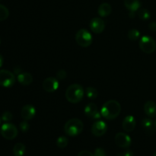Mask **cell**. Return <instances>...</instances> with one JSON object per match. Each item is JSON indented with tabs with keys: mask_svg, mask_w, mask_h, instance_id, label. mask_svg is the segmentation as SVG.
I'll return each mask as SVG.
<instances>
[{
	"mask_svg": "<svg viewBox=\"0 0 156 156\" xmlns=\"http://www.w3.org/2000/svg\"><path fill=\"white\" fill-rule=\"evenodd\" d=\"M94 156H107L106 152L104 149L102 148H97V149L94 150Z\"/></svg>",
	"mask_w": 156,
	"mask_h": 156,
	"instance_id": "cell-29",
	"label": "cell"
},
{
	"mask_svg": "<svg viewBox=\"0 0 156 156\" xmlns=\"http://www.w3.org/2000/svg\"><path fill=\"white\" fill-rule=\"evenodd\" d=\"M114 140L117 146L123 149H127L132 143L130 136L124 133H118L116 134Z\"/></svg>",
	"mask_w": 156,
	"mask_h": 156,
	"instance_id": "cell-8",
	"label": "cell"
},
{
	"mask_svg": "<svg viewBox=\"0 0 156 156\" xmlns=\"http://www.w3.org/2000/svg\"><path fill=\"white\" fill-rule=\"evenodd\" d=\"M85 115L92 120H98L101 117V112L98 111V106L94 103H89L85 106L84 110Z\"/></svg>",
	"mask_w": 156,
	"mask_h": 156,
	"instance_id": "cell-10",
	"label": "cell"
},
{
	"mask_svg": "<svg viewBox=\"0 0 156 156\" xmlns=\"http://www.w3.org/2000/svg\"><path fill=\"white\" fill-rule=\"evenodd\" d=\"M12 118H13V116L10 111H5L2 115V120L5 122V123L10 122L12 120Z\"/></svg>",
	"mask_w": 156,
	"mask_h": 156,
	"instance_id": "cell-26",
	"label": "cell"
},
{
	"mask_svg": "<svg viewBox=\"0 0 156 156\" xmlns=\"http://www.w3.org/2000/svg\"><path fill=\"white\" fill-rule=\"evenodd\" d=\"M36 114V109L31 105H26L21 111V116L24 120H30L34 117Z\"/></svg>",
	"mask_w": 156,
	"mask_h": 156,
	"instance_id": "cell-13",
	"label": "cell"
},
{
	"mask_svg": "<svg viewBox=\"0 0 156 156\" xmlns=\"http://www.w3.org/2000/svg\"><path fill=\"white\" fill-rule=\"evenodd\" d=\"M90 28L94 34H101L105 30V24L101 18H93L90 21Z\"/></svg>",
	"mask_w": 156,
	"mask_h": 156,
	"instance_id": "cell-12",
	"label": "cell"
},
{
	"mask_svg": "<svg viewBox=\"0 0 156 156\" xmlns=\"http://www.w3.org/2000/svg\"><path fill=\"white\" fill-rule=\"evenodd\" d=\"M116 156H133V152L131 150H126L121 153H118Z\"/></svg>",
	"mask_w": 156,
	"mask_h": 156,
	"instance_id": "cell-31",
	"label": "cell"
},
{
	"mask_svg": "<svg viewBox=\"0 0 156 156\" xmlns=\"http://www.w3.org/2000/svg\"><path fill=\"white\" fill-rule=\"evenodd\" d=\"M142 126L147 135H153L155 130V123L150 118H144L142 120Z\"/></svg>",
	"mask_w": 156,
	"mask_h": 156,
	"instance_id": "cell-15",
	"label": "cell"
},
{
	"mask_svg": "<svg viewBox=\"0 0 156 156\" xmlns=\"http://www.w3.org/2000/svg\"><path fill=\"white\" fill-rule=\"evenodd\" d=\"M153 156H156V152H155V154H154V155Z\"/></svg>",
	"mask_w": 156,
	"mask_h": 156,
	"instance_id": "cell-37",
	"label": "cell"
},
{
	"mask_svg": "<svg viewBox=\"0 0 156 156\" xmlns=\"http://www.w3.org/2000/svg\"><path fill=\"white\" fill-rule=\"evenodd\" d=\"M78 156H94V155L88 150H82L78 154Z\"/></svg>",
	"mask_w": 156,
	"mask_h": 156,
	"instance_id": "cell-30",
	"label": "cell"
},
{
	"mask_svg": "<svg viewBox=\"0 0 156 156\" xmlns=\"http://www.w3.org/2000/svg\"><path fill=\"white\" fill-rule=\"evenodd\" d=\"M2 64H3V57H2V56L0 54V68L2 67Z\"/></svg>",
	"mask_w": 156,
	"mask_h": 156,
	"instance_id": "cell-35",
	"label": "cell"
},
{
	"mask_svg": "<svg viewBox=\"0 0 156 156\" xmlns=\"http://www.w3.org/2000/svg\"><path fill=\"white\" fill-rule=\"evenodd\" d=\"M139 45L142 51L148 54L152 53L156 49V42L155 40L152 37L146 36V35L140 38Z\"/></svg>",
	"mask_w": 156,
	"mask_h": 156,
	"instance_id": "cell-4",
	"label": "cell"
},
{
	"mask_svg": "<svg viewBox=\"0 0 156 156\" xmlns=\"http://www.w3.org/2000/svg\"><path fill=\"white\" fill-rule=\"evenodd\" d=\"M76 41L82 47H88L92 43V36L86 29H80L76 34Z\"/></svg>",
	"mask_w": 156,
	"mask_h": 156,
	"instance_id": "cell-5",
	"label": "cell"
},
{
	"mask_svg": "<svg viewBox=\"0 0 156 156\" xmlns=\"http://www.w3.org/2000/svg\"><path fill=\"white\" fill-rule=\"evenodd\" d=\"M19 126H20V129H21V130L22 131L23 133H26L28 131L29 124L27 122V120H24V121L21 122V123H20Z\"/></svg>",
	"mask_w": 156,
	"mask_h": 156,
	"instance_id": "cell-27",
	"label": "cell"
},
{
	"mask_svg": "<svg viewBox=\"0 0 156 156\" xmlns=\"http://www.w3.org/2000/svg\"><path fill=\"white\" fill-rule=\"evenodd\" d=\"M108 130V125L103 120H97L91 126V133L94 136L101 137L105 135Z\"/></svg>",
	"mask_w": 156,
	"mask_h": 156,
	"instance_id": "cell-9",
	"label": "cell"
},
{
	"mask_svg": "<svg viewBox=\"0 0 156 156\" xmlns=\"http://www.w3.org/2000/svg\"><path fill=\"white\" fill-rule=\"evenodd\" d=\"M25 146L21 143H16L13 147V154L15 156H23L25 153Z\"/></svg>",
	"mask_w": 156,
	"mask_h": 156,
	"instance_id": "cell-20",
	"label": "cell"
},
{
	"mask_svg": "<svg viewBox=\"0 0 156 156\" xmlns=\"http://www.w3.org/2000/svg\"><path fill=\"white\" fill-rule=\"evenodd\" d=\"M136 123L135 117L132 115L126 116L123 119V123H122L123 129H124V131H126L127 133L133 131V129L136 127Z\"/></svg>",
	"mask_w": 156,
	"mask_h": 156,
	"instance_id": "cell-14",
	"label": "cell"
},
{
	"mask_svg": "<svg viewBox=\"0 0 156 156\" xmlns=\"http://www.w3.org/2000/svg\"><path fill=\"white\" fill-rule=\"evenodd\" d=\"M111 12H112V8L109 3L107 2L101 4L98 7V13L102 18L108 17V15H111Z\"/></svg>",
	"mask_w": 156,
	"mask_h": 156,
	"instance_id": "cell-18",
	"label": "cell"
},
{
	"mask_svg": "<svg viewBox=\"0 0 156 156\" xmlns=\"http://www.w3.org/2000/svg\"><path fill=\"white\" fill-rule=\"evenodd\" d=\"M144 112L150 118L156 117V103L153 101H148L144 105Z\"/></svg>",
	"mask_w": 156,
	"mask_h": 156,
	"instance_id": "cell-16",
	"label": "cell"
},
{
	"mask_svg": "<svg viewBox=\"0 0 156 156\" xmlns=\"http://www.w3.org/2000/svg\"><path fill=\"white\" fill-rule=\"evenodd\" d=\"M155 129H156V120H155Z\"/></svg>",
	"mask_w": 156,
	"mask_h": 156,
	"instance_id": "cell-36",
	"label": "cell"
},
{
	"mask_svg": "<svg viewBox=\"0 0 156 156\" xmlns=\"http://www.w3.org/2000/svg\"><path fill=\"white\" fill-rule=\"evenodd\" d=\"M68 145V139L66 136H59L56 140V146L60 149H64Z\"/></svg>",
	"mask_w": 156,
	"mask_h": 156,
	"instance_id": "cell-25",
	"label": "cell"
},
{
	"mask_svg": "<svg viewBox=\"0 0 156 156\" xmlns=\"http://www.w3.org/2000/svg\"><path fill=\"white\" fill-rule=\"evenodd\" d=\"M84 94L85 91L82 85L79 84H73L69 85L66 91V98L70 103L77 104L83 99Z\"/></svg>",
	"mask_w": 156,
	"mask_h": 156,
	"instance_id": "cell-2",
	"label": "cell"
},
{
	"mask_svg": "<svg viewBox=\"0 0 156 156\" xmlns=\"http://www.w3.org/2000/svg\"><path fill=\"white\" fill-rule=\"evenodd\" d=\"M84 124L82 120L77 118L69 120L64 126V131L69 136H76L82 133Z\"/></svg>",
	"mask_w": 156,
	"mask_h": 156,
	"instance_id": "cell-3",
	"label": "cell"
},
{
	"mask_svg": "<svg viewBox=\"0 0 156 156\" xmlns=\"http://www.w3.org/2000/svg\"><path fill=\"white\" fill-rule=\"evenodd\" d=\"M0 133L2 136L8 140H12L18 136V129L13 123H5L0 129Z\"/></svg>",
	"mask_w": 156,
	"mask_h": 156,
	"instance_id": "cell-6",
	"label": "cell"
},
{
	"mask_svg": "<svg viewBox=\"0 0 156 156\" xmlns=\"http://www.w3.org/2000/svg\"><path fill=\"white\" fill-rule=\"evenodd\" d=\"M135 15H136L135 12H129V16L131 18H134V17H135Z\"/></svg>",
	"mask_w": 156,
	"mask_h": 156,
	"instance_id": "cell-34",
	"label": "cell"
},
{
	"mask_svg": "<svg viewBox=\"0 0 156 156\" xmlns=\"http://www.w3.org/2000/svg\"><path fill=\"white\" fill-rule=\"evenodd\" d=\"M18 81L20 84L22 85H30L33 82V77H32L31 74L29 73H24L22 72L18 75Z\"/></svg>",
	"mask_w": 156,
	"mask_h": 156,
	"instance_id": "cell-17",
	"label": "cell"
},
{
	"mask_svg": "<svg viewBox=\"0 0 156 156\" xmlns=\"http://www.w3.org/2000/svg\"><path fill=\"white\" fill-rule=\"evenodd\" d=\"M14 73H15V74L19 75L20 73H21L22 72H21V69L19 67H15V68H14Z\"/></svg>",
	"mask_w": 156,
	"mask_h": 156,
	"instance_id": "cell-33",
	"label": "cell"
},
{
	"mask_svg": "<svg viewBox=\"0 0 156 156\" xmlns=\"http://www.w3.org/2000/svg\"><path fill=\"white\" fill-rule=\"evenodd\" d=\"M137 15H138L139 18L142 20H148L150 18L151 14L149 12V11L148 9H140L137 12Z\"/></svg>",
	"mask_w": 156,
	"mask_h": 156,
	"instance_id": "cell-23",
	"label": "cell"
},
{
	"mask_svg": "<svg viewBox=\"0 0 156 156\" xmlns=\"http://www.w3.org/2000/svg\"><path fill=\"white\" fill-rule=\"evenodd\" d=\"M9 16V11L3 5L0 4V21H5Z\"/></svg>",
	"mask_w": 156,
	"mask_h": 156,
	"instance_id": "cell-24",
	"label": "cell"
},
{
	"mask_svg": "<svg viewBox=\"0 0 156 156\" xmlns=\"http://www.w3.org/2000/svg\"><path fill=\"white\" fill-rule=\"evenodd\" d=\"M149 27L152 31L155 32L156 31V22L155 21H152L150 24H149Z\"/></svg>",
	"mask_w": 156,
	"mask_h": 156,
	"instance_id": "cell-32",
	"label": "cell"
},
{
	"mask_svg": "<svg viewBox=\"0 0 156 156\" xmlns=\"http://www.w3.org/2000/svg\"><path fill=\"white\" fill-rule=\"evenodd\" d=\"M1 121H2V119L0 118V124H1Z\"/></svg>",
	"mask_w": 156,
	"mask_h": 156,
	"instance_id": "cell-38",
	"label": "cell"
},
{
	"mask_svg": "<svg viewBox=\"0 0 156 156\" xmlns=\"http://www.w3.org/2000/svg\"><path fill=\"white\" fill-rule=\"evenodd\" d=\"M66 72L64 69H60L57 72V73H56V79H59V80H62V79H64L66 77Z\"/></svg>",
	"mask_w": 156,
	"mask_h": 156,
	"instance_id": "cell-28",
	"label": "cell"
},
{
	"mask_svg": "<svg viewBox=\"0 0 156 156\" xmlns=\"http://www.w3.org/2000/svg\"><path fill=\"white\" fill-rule=\"evenodd\" d=\"M15 83V74L6 69L0 70V85L5 88H10Z\"/></svg>",
	"mask_w": 156,
	"mask_h": 156,
	"instance_id": "cell-7",
	"label": "cell"
},
{
	"mask_svg": "<svg viewBox=\"0 0 156 156\" xmlns=\"http://www.w3.org/2000/svg\"><path fill=\"white\" fill-rule=\"evenodd\" d=\"M121 112V106L116 100H110L105 102L101 110V114L105 119L112 120L117 118Z\"/></svg>",
	"mask_w": 156,
	"mask_h": 156,
	"instance_id": "cell-1",
	"label": "cell"
},
{
	"mask_svg": "<svg viewBox=\"0 0 156 156\" xmlns=\"http://www.w3.org/2000/svg\"><path fill=\"white\" fill-rule=\"evenodd\" d=\"M85 92L87 97L89 99H91V100L97 98L98 95V92L97 89L93 88V87H88V88H86Z\"/></svg>",
	"mask_w": 156,
	"mask_h": 156,
	"instance_id": "cell-21",
	"label": "cell"
},
{
	"mask_svg": "<svg viewBox=\"0 0 156 156\" xmlns=\"http://www.w3.org/2000/svg\"><path fill=\"white\" fill-rule=\"evenodd\" d=\"M124 5L129 12H136L141 6L140 0H124Z\"/></svg>",
	"mask_w": 156,
	"mask_h": 156,
	"instance_id": "cell-19",
	"label": "cell"
},
{
	"mask_svg": "<svg viewBox=\"0 0 156 156\" xmlns=\"http://www.w3.org/2000/svg\"><path fill=\"white\" fill-rule=\"evenodd\" d=\"M0 44H1V38H0Z\"/></svg>",
	"mask_w": 156,
	"mask_h": 156,
	"instance_id": "cell-39",
	"label": "cell"
},
{
	"mask_svg": "<svg viewBox=\"0 0 156 156\" xmlns=\"http://www.w3.org/2000/svg\"><path fill=\"white\" fill-rule=\"evenodd\" d=\"M127 37L131 41H137L140 37V32L137 29H130L128 31Z\"/></svg>",
	"mask_w": 156,
	"mask_h": 156,
	"instance_id": "cell-22",
	"label": "cell"
},
{
	"mask_svg": "<svg viewBox=\"0 0 156 156\" xmlns=\"http://www.w3.org/2000/svg\"><path fill=\"white\" fill-rule=\"evenodd\" d=\"M42 87L47 92H54L59 88V81L56 78L48 77L44 79Z\"/></svg>",
	"mask_w": 156,
	"mask_h": 156,
	"instance_id": "cell-11",
	"label": "cell"
}]
</instances>
